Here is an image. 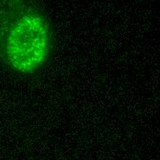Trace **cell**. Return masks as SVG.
Masks as SVG:
<instances>
[{
  "label": "cell",
  "mask_w": 160,
  "mask_h": 160,
  "mask_svg": "<svg viewBox=\"0 0 160 160\" xmlns=\"http://www.w3.org/2000/svg\"><path fill=\"white\" fill-rule=\"evenodd\" d=\"M55 45L52 22L36 0H0V62L30 76L50 61Z\"/></svg>",
  "instance_id": "obj_1"
}]
</instances>
